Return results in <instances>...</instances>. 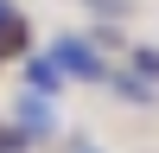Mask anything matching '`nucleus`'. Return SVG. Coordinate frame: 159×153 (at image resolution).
Segmentation results:
<instances>
[{
    "label": "nucleus",
    "instance_id": "f257e3e1",
    "mask_svg": "<svg viewBox=\"0 0 159 153\" xmlns=\"http://www.w3.org/2000/svg\"><path fill=\"white\" fill-rule=\"evenodd\" d=\"M51 64H57L64 76H96V83H108V64L96 58L89 38H57V45H51Z\"/></svg>",
    "mask_w": 159,
    "mask_h": 153
},
{
    "label": "nucleus",
    "instance_id": "f03ea898",
    "mask_svg": "<svg viewBox=\"0 0 159 153\" xmlns=\"http://www.w3.org/2000/svg\"><path fill=\"white\" fill-rule=\"evenodd\" d=\"M25 76H32L38 89H57V83H64V70H57L51 58H32V64H25Z\"/></svg>",
    "mask_w": 159,
    "mask_h": 153
},
{
    "label": "nucleus",
    "instance_id": "7ed1b4c3",
    "mask_svg": "<svg viewBox=\"0 0 159 153\" xmlns=\"http://www.w3.org/2000/svg\"><path fill=\"white\" fill-rule=\"evenodd\" d=\"M19 115H25V128H45V121H51V115H45V96H25Z\"/></svg>",
    "mask_w": 159,
    "mask_h": 153
},
{
    "label": "nucleus",
    "instance_id": "20e7f679",
    "mask_svg": "<svg viewBox=\"0 0 159 153\" xmlns=\"http://www.w3.org/2000/svg\"><path fill=\"white\" fill-rule=\"evenodd\" d=\"M13 19H19V13H13V0H0V26H13Z\"/></svg>",
    "mask_w": 159,
    "mask_h": 153
}]
</instances>
